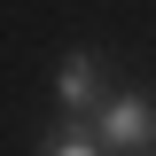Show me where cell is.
<instances>
[{
    "instance_id": "obj_1",
    "label": "cell",
    "mask_w": 156,
    "mask_h": 156,
    "mask_svg": "<svg viewBox=\"0 0 156 156\" xmlns=\"http://www.w3.org/2000/svg\"><path fill=\"white\" fill-rule=\"evenodd\" d=\"M94 125H101V140H109V148H148L156 140V94H140V86H125V94H109L94 109Z\"/></svg>"
},
{
    "instance_id": "obj_2",
    "label": "cell",
    "mask_w": 156,
    "mask_h": 156,
    "mask_svg": "<svg viewBox=\"0 0 156 156\" xmlns=\"http://www.w3.org/2000/svg\"><path fill=\"white\" fill-rule=\"evenodd\" d=\"M55 94H62V109H101V101H109L101 62H94V55H70V62H62V78H55Z\"/></svg>"
},
{
    "instance_id": "obj_3",
    "label": "cell",
    "mask_w": 156,
    "mask_h": 156,
    "mask_svg": "<svg viewBox=\"0 0 156 156\" xmlns=\"http://www.w3.org/2000/svg\"><path fill=\"white\" fill-rule=\"evenodd\" d=\"M39 156H101V148H94V140H86V133H55V140H47V148H39Z\"/></svg>"
}]
</instances>
